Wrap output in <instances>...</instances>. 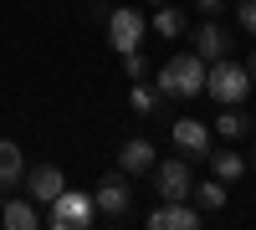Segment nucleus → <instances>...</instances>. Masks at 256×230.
Segmentation results:
<instances>
[{
  "instance_id": "obj_1",
  "label": "nucleus",
  "mask_w": 256,
  "mask_h": 230,
  "mask_svg": "<svg viewBox=\"0 0 256 230\" xmlns=\"http://www.w3.org/2000/svg\"><path fill=\"white\" fill-rule=\"evenodd\" d=\"M195 92H205V61L195 51H180L159 67V97L164 102H190Z\"/></svg>"
},
{
  "instance_id": "obj_2",
  "label": "nucleus",
  "mask_w": 256,
  "mask_h": 230,
  "mask_svg": "<svg viewBox=\"0 0 256 230\" xmlns=\"http://www.w3.org/2000/svg\"><path fill=\"white\" fill-rule=\"evenodd\" d=\"M205 92L220 102V108H230V102H246L251 92V72H246V61H230V56H216V61H205Z\"/></svg>"
},
{
  "instance_id": "obj_3",
  "label": "nucleus",
  "mask_w": 256,
  "mask_h": 230,
  "mask_svg": "<svg viewBox=\"0 0 256 230\" xmlns=\"http://www.w3.org/2000/svg\"><path fill=\"white\" fill-rule=\"evenodd\" d=\"M98 210H92V195H82V190H62L52 200V230H92Z\"/></svg>"
},
{
  "instance_id": "obj_4",
  "label": "nucleus",
  "mask_w": 256,
  "mask_h": 230,
  "mask_svg": "<svg viewBox=\"0 0 256 230\" xmlns=\"http://www.w3.org/2000/svg\"><path fill=\"white\" fill-rule=\"evenodd\" d=\"M148 174H154V190L164 200H190L195 195V169H190L184 159H164L159 169H148Z\"/></svg>"
},
{
  "instance_id": "obj_5",
  "label": "nucleus",
  "mask_w": 256,
  "mask_h": 230,
  "mask_svg": "<svg viewBox=\"0 0 256 230\" xmlns=\"http://www.w3.org/2000/svg\"><path fill=\"white\" fill-rule=\"evenodd\" d=\"M144 31H148V20H144L138 10H128V5L108 15V41H113V51H118V56H123V51H138Z\"/></svg>"
},
{
  "instance_id": "obj_6",
  "label": "nucleus",
  "mask_w": 256,
  "mask_h": 230,
  "mask_svg": "<svg viewBox=\"0 0 256 230\" xmlns=\"http://www.w3.org/2000/svg\"><path fill=\"white\" fill-rule=\"evenodd\" d=\"M128 205H134V190H128V174H108L98 184V195H92V210L98 215H128Z\"/></svg>"
},
{
  "instance_id": "obj_7",
  "label": "nucleus",
  "mask_w": 256,
  "mask_h": 230,
  "mask_svg": "<svg viewBox=\"0 0 256 230\" xmlns=\"http://www.w3.org/2000/svg\"><path fill=\"white\" fill-rule=\"evenodd\" d=\"M200 210H190L184 200H164L159 210H148V230H195Z\"/></svg>"
},
{
  "instance_id": "obj_8",
  "label": "nucleus",
  "mask_w": 256,
  "mask_h": 230,
  "mask_svg": "<svg viewBox=\"0 0 256 230\" xmlns=\"http://www.w3.org/2000/svg\"><path fill=\"white\" fill-rule=\"evenodd\" d=\"M62 190H67V174H62L56 164H41V169H31V174H26V195H31L36 205H52Z\"/></svg>"
},
{
  "instance_id": "obj_9",
  "label": "nucleus",
  "mask_w": 256,
  "mask_h": 230,
  "mask_svg": "<svg viewBox=\"0 0 256 230\" xmlns=\"http://www.w3.org/2000/svg\"><path fill=\"white\" fill-rule=\"evenodd\" d=\"M174 149L205 159V154H210V128H205L200 118H180V123H174Z\"/></svg>"
},
{
  "instance_id": "obj_10",
  "label": "nucleus",
  "mask_w": 256,
  "mask_h": 230,
  "mask_svg": "<svg viewBox=\"0 0 256 230\" xmlns=\"http://www.w3.org/2000/svg\"><path fill=\"white\" fill-rule=\"evenodd\" d=\"M20 179H26V159L10 138H0V195H16Z\"/></svg>"
},
{
  "instance_id": "obj_11",
  "label": "nucleus",
  "mask_w": 256,
  "mask_h": 230,
  "mask_svg": "<svg viewBox=\"0 0 256 230\" xmlns=\"http://www.w3.org/2000/svg\"><path fill=\"white\" fill-rule=\"evenodd\" d=\"M195 56H200V61L230 56V31H226V26H216V20H205V26L195 31Z\"/></svg>"
},
{
  "instance_id": "obj_12",
  "label": "nucleus",
  "mask_w": 256,
  "mask_h": 230,
  "mask_svg": "<svg viewBox=\"0 0 256 230\" xmlns=\"http://www.w3.org/2000/svg\"><path fill=\"white\" fill-rule=\"evenodd\" d=\"M118 169L123 174H148V169H154V143H148V138H128L118 149Z\"/></svg>"
},
{
  "instance_id": "obj_13",
  "label": "nucleus",
  "mask_w": 256,
  "mask_h": 230,
  "mask_svg": "<svg viewBox=\"0 0 256 230\" xmlns=\"http://www.w3.org/2000/svg\"><path fill=\"white\" fill-rule=\"evenodd\" d=\"M0 225H6V230H36V225H41V215H36V200H10V195H6Z\"/></svg>"
},
{
  "instance_id": "obj_14",
  "label": "nucleus",
  "mask_w": 256,
  "mask_h": 230,
  "mask_svg": "<svg viewBox=\"0 0 256 230\" xmlns=\"http://www.w3.org/2000/svg\"><path fill=\"white\" fill-rule=\"evenodd\" d=\"M205 159H210V169H216L220 184H230V179H241V174H246V159H241L236 149H226V154H205Z\"/></svg>"
},
{
  "instance_id": "obj_15",
  "label": "nucleus",
  "mask_w": 256,
  "mask_h": 230,
  "mask_svg": "<svg viewBox=\"0 0 256 230\" xmlns=\"http://www.w3.org/2000/svg\"><path fill=\"white\" fill-rule=\"evenodd\" d=\"M190 200H195L200 210H220V205H226V184H220V179H200Z\"/></svg>"
},
{
  "instance_id": "obj_16",
  "label": "nucleus",
  "mask_w": 256,
  "mask_h": 230,
  "mask_svg": "<svg viewBox=\"0 0 256 230\" xmlns=\"http://www.w3.org/2000/svg\"><path fill=\"white\" fill-rule=\"evenodd\" d=\"M246 128H251V118L236 113V102H230V108L216 118V133H220V138H246Z\"/></svg>"
},
{
  "instance_id": "obj_17",
  "label": "nucleus",
  "mask_w": 256,
  "mask_h": 230,
  "mask_svg": "<svg viewBox=\"0 0 256 230\" xmlns=\"http://www.w3.org/2000/svg\"><path fill=\"white\" fill-rule=\"evenodd\" d=\"M154 31H159V36H180V31H184V10H174V5L164 0L159 15H154Z\"/></svg>"
},
{
  "instance_id": "obj_18",
  "label": "nucleus",
  "mask_w": 256,
  "mask_h": 230,
  "mask_svg": "<svg viewBox=\"0 0 256 230\" xmlns=\"http://www.w3.org/2000/svg\"><path fill=\"white\" fill-rule=\"evenodd\" d=\"M236 15H241V31H251V36H256V0H241Z\"/></svg>"
},
{
  "instance_id": "obj_19",
  "label": "nucleus",
  "mask_w": 256,
  "mask_h": 230,
  "mask_svg": "<svg viewBox=\"0 0 256 230\" xmlns=\"http://www.w3.org/2000/svg\"><path fill=\"white\" fill-rule=\"evenodd\" d=\"M128 102H134V113H154V92H148V87H134Z\"/></svg>"
},
{
  "instance_id": "obj_20",
  "label": "nucleus",
  "mask_w": 256,
  "mask_h": 230,
  "mask_svg": "<svg viewBox=\"0 0 256 230\" xmlns=\"http://www.w3.org/2000/svg\"><path fill=\"white\" fill-rule=\"evenodd\" d=\"M123 67H128V77H144L148 67H144V56L138 51H123Z\"/></svg>"
},
{
  "instance_id": "obj_21",
  "label": "nucleus",
  "mask_w": 256,
  "mask_h": 230,
  "mask_svg": "<svg viewBox=\"0 0 256 230\" xmlns=\"http://www.w3.org/2000/svg\"><path fill=\"white\" fill-rule=\"evenodd\" d=\"M195 5H200L205 15H216V10H220V0H195Z\"/></svg>"
},
{
  "instance_id": "obj_22",
  "label": "nucleus",
  "mask_w": 256,
  "mask_h": 230,
  "mask_svg": "<svg viewBox=\"0 0 256 230\" xmlns=\"http://www.w3.org/2000/svg\"><path fill=\"white\" fill-rule=\"evenodd\" d=\"M246 72H251V82H256V56H251V61H246Z\"/></svg>"
},
{
  "instance_id": "obj_23",
  "label": "nucleus",
  "mask_w": 256,
  "mask_h": 230,
  "mask_svg": "<svg viewBox=\"0 0 256 230\" xmlns=\"http://www.w3.org/2000/svg\"><path fill=\"white\" fill-rule=\"evenodd\" d=\"M154 5H164V0H154Z\"/></svg>"
},
{
  "instance_id": "obj_24",
  "label": "nucleus",
  "mask_w": 256,
  "mask_h": 230,
  "mask_svg": "<svg viewBox=\"0 0 256 230\" xmlns=\"http://www.w3.org/2000/svg\"><path fill=\"white\" fill-rule=\"evenodd\" d=\"M251 164H256V154H251Z\"/></svg>"
}]
</instances>
